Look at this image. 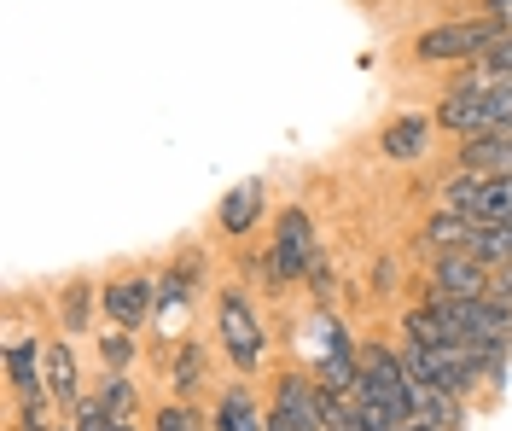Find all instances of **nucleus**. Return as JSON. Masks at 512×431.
<instances>
[{
  "label": "nucleus",
  "mask_w": 512,
  "mask_h": 431,
  "mask_svg": "<svg viewBox=\"0 0 512 431\" xmlns=\"http://www.w3.org/2000/svg\"><path fill=\"white\" fill-rule=\"evenodd\" d=\"M512 24H501V18H460V24H437V30H425L414 41V59L419 65H472V59H483L501 35H507Z\"/></svg>",
  "instance_id": "f257e3e1"
},
{
  "label": "nucleus",
  "mask_w": 512,
  "mask_h": 431,
  "mask_svg": "<svg viewBox=\"0 0 512 431\" xmlns=\"http://www.w3.org/2000/svg\"><path fill=\"white\" fill-rule=\"evenodd\" d=\"M437 129L466 134V140L512 129V82L507 88H489V94H443V105H437Z\"/></svg>",
  "instance_id": "f03ea898"
},
{
  "label": "nucleus",
  "mask_w": 512,
  "mask_h": 431,
  "mask_svg": "<svg viewBox=\"0 0 512 431\" xmlns=\"http://www.w3.org/2000/svg\"><path fill=\"white\" fill-rule=\"evenodd\" d=\"M431 309L448 315L460 338H483V344H512V303L507 298H437L431 292Z\"/></svg>",
  "instance_id": "7ed1b4c3"
},
{
  "label": "nucleus",
  "mask_w": 512,
  "mask_h": 431,
  "mask_svg": "<svg viewBox=\"0 0 512 431\" xmlns=\"http://www.w3.org/2000/svg\"><path fill=\"white\" fill-rule=\"evenodd\" d=\"M274 268H280V286H286V280H309L315 268H326V257H320V239H315V222H309L297 204H291V210H280Z\"/></svg>",
  "instance_id": "20e7f679"
},
{
  "label": "nucleus",
  "mask_w": 512,
  "mask_h": 431,
  "mask_svg": "<svg viewBox=\"0 0 512 431\" xmlns=\"http://www.w3.org/2000/svg\"><path fill=\"white\" fill-rule=\"evenodd\" d=\"M216 327H222L227 362L239 367V373H256V367H262V327H256L251 303L239 298V292H227V298L216 303Z\"/></svg>",
  "instance_id": "39448f33"
},
{
  "label": "nucleus",
  "mask_w": 512,
  "mask_h": 431,
  "mask_svg": "<svg viewBox=\"0 0 512 431\" xmlns=\"http://www.w3.org/2000/svg\"><path fill=\"white\" fill-rule=\"evenodd\" d=\"M489 280H495V268L478 263L472 251H443L431 263V292L437 298H489Z\"/></svg>",
  "instance_id": "423d86ee"
},
{
  "label": "nucleus",
  "mask_w": 512,
  "mask_h": 431,
  "mask_svg": "<svg viewBox=\"0 0 512 431\" xmlns=\"http://www.w3.org/2000/svg\"><path fill=\"white\" fill-rule=\"evenodd\" d=\"M105 315H111V327H146V315H152V280L146 274H117V280H105Z\"/></svg>",
  "instance_id": "0eeeda50"
},
{
  "label": "nucleus",
  "mask_w": 512,
  "mask_h": 431,
  "mask_svg": "<svg viewBox=\"0 0 512 431\" xmlns=\"http://www.w3.org/2000/svg\"><path fill=\"white\" fill-rule=\"evenodd\" d=\"M431 129H437V117L408 111V117H396V123L379 129V152L390 164H414V158H425V146H431Z\"/></svg>",
  "instance_id": "6e6552de"
},
{
  "label": "nucleus",
  "mask_w": 512,
  "mask_h": 431,
  "mask_svg": "<svg viewBox=\"0 0 512 431\" xmlns=\"http://www.w3.org/2000/svg\"><path fill=\"white\" fill-rule=\"evenodd\" d=\"M408 402H414V420H425V426H437V431H460L466 426L460 397L443 391V385H431V379H419V373H408Z\"/></svg>",
  "instance_id": "1a4fd4ad"
},
{
  "label": "nucleus",
  "mask_w": 512,
  "mask_h": 431,
  "mask_svg": "<svg viewBox=\"0 0 512 431\" xmlns=\"http://www.w3.org/2000/svg\"><path fill=\"white\" fill-rule=\"evenodd\" d=\"M460 169H472V175H512V129L466 140L460 146Z\"/></svg>",
  "instance_id": "9d476101"
},
{
  "label": "nucleus",
  "mask_w": 512,
  "mask_h": 431,
  "mask_svg": "<svg viewBox=\"0 0 512 431\" xmlns=\"http://www.w3.org/2000/svg\"><path fill=\"white\" fill-rule=\"evenodd\" d=\"M41 362H47L41 338H18V332H12V344H6V385H12V397L41 391Z\"/></svg>",
  "instance_id": "9b49d317"
},
{
  "label": "nucleus",
  "mask_w": 512,
  "mask_h": 431,
  "mask_svg": "<svg viewBox=\"0 0 512 431\" xmlns=\"http://www.w3.org/2000/svg\"><path fill=\"white\" fill-rule=\"evenodd\" d=\"M419 239H425V251H437V257H443V251H472L478 222H472V216H460V210H437V216L425 222Z\"/></svg>",
  "instance_id": "f8f14e48"
},
{
  "label": "nucleus",
  "mask_w": 512,
  "mask_h": 431,
  "mask_svg": "<svg viewBox=\"0 0 512 431\" xmlns=\"http://www.w3.org/2000/svg\"><path fill=\"white\" fill-rule=\"evenodd\" d=\"M47 391L59 402H82V367H76V356H70V344H47Z\"/></svg>",
  "instance_id": "ddd939ff"
},
{
  "label": "nucleus",
  "mask_w": 512,
  "mask_h": 431,
  "mask_svg": "<svg viewBox=\"0 0 512 431\" xmlns=\"http://www.w3.org/2000/svg\"><path fill=\"white\" fill-rule=\"evenodd\" d=\"M262 216V181H239L222 199V233H251Z\"/></svg>",
  "instance_id": "4468645a"
},
{
  "label": "nucleus",
  "mask_w": 512,
  "mask_h": 431,
  "mask_svg": "<svg viewBox=\"0 0 512 431\" xmlns=\"http://www.w3.org/2000/svg\"><path fill=\"white\" fill-rule=\"evenodd\" d=\"M216 431H268V414H256L251 391L233 385V391H222V402H216Z\"/></svg>",
  "instance_id": "2eb2a0df"
},
{
  "label": "nucleus",
  "mask_w": 512,
  "mask_h": 431,
  "mask_svg": "<svg viewBox=\"0 0 512 431\" xmlns=\"http://www.w3.org/2000/svg\"><path fill=\"white\" fill-rule=\"evenodd\" d=\"M472 257H478V263H489V268L512 263V222H483L478 239H472Z\"/></svg>",
  "instance_id": "dca6fc26"
},
{
  "label": "nucleus",
  "mask_w": 512,
  "mask_h": 431,
  "mask_svg": "<svg viewBox=\"0 0 512 431\" xmlns=\"http://www.w3.org/2000/svg\"><path fill=\"white\" fill-rule=\"evenodd\" d=\"M88 315H94V286L88 280H70L59 298V327L64 332H88Z\"/></svg>",
  "instance_id": "f3484780"
},
{
  "label": "nucleus",
  "mask_w": 512,
  "mask_h": 431,
  "mask_svg": "<svg viewBox=\"0 0 512 431\" xmlns=\"http://www.w3.org/2000/svg\"><path fill=\"white\" fill-rule=\"evenodd\" d=\"M99 402L111 408V420H134V408H140V391L128 385L123 373H111V379H105V391H99Z\"/></svg>",
  "instance_id": "a211bd4d"
},
{
  "label": "nucleus",
  "mask_w": 512,
  "mask_h": 431,
  "mask_svg": "<svg viewBox=\"0 0 512 431\" xmlns=\"http://www.w3.org/2000/svg\"><path fill=\"white\" fill-rule=\"evenodd\" d=\"M99 356H105V367H111V373H128V362H134V332L111 327L105 338H99Z\"/></svg>",
  "instance_id": "6ab92c4d"
},
{
  "label": "nucleus",
  "mask_w": 512,
  "mask_h": 431,
  "mask_svg": "<svg viewBox=\"0 0 512 431\" xmlns=\"http://www.w3.org/2000/svg\"><path fill=\"white\" fill-rule=\"evenodd\" d=\"M70 420H76L70 431H111V408L99 397H82V402H70Z\"/></svg>",
  "instance_id": "aec40b11"
},
{
  "label": "nucleus",
  "mask_w": 512,
  "mask_h": 431,
  "mask_svg": "<svg viewBox=\"0 0 512 431\" xmlns=\"http://www.w3.org/2000/svg\"><path fill=\"white\" fill-rule=\"evenodd\" d=\"M24 402V414H18V431H53V408H47V391H30Z\"/></svg>",
  "instance_id": "412c9836"
},
{
  "label": "nucleus",
  "mask_w": 512,
  "mask_h": 431,
  "mask_svg": "<svg viewBox=\"0 0 512 431\" xmlns=\"http://www.w3.org/2000/svg\"><path fill=\"white\" fill-rule=\"evenodd\" d=\"M198 379H204V373H198V350H192V344H181V356H175V367H169V385L187 397Z\"/></svg>",
  "instance_id": "4be33fe9"
},
{
  "label": "nucleus",
  "mask_w": 512,
  "mask_h": 431,
  "mask_svg": "<svg viewBox=\"0 0 512 431\" xmlns=\"http://www.w3.org/2000/svg\"><path fill=\"white\" fill-rule=\"evenodd\" d=\"M158 431H204V426H198V414H192L187 402H169L158 414Z\"/></svg>",
  "instance_id": "5701e85b"
},
{
  "label": "nucleus",
  "mask_w": 512,
  "mask_h": 431,
  "mask_svg": "<svg viewBox=\"0 0 512 431\" xmlns=\"http://www.w3.org/2000/svg\"><path fill=\"white\" fill-rule=\"evenodd\" d=\"M489 292L512 303V263H501V268H495V280H489Z\"/></svg>",
  "instance_id": "b1692460"
},
{
  "label": "nucleus",
  "mask_w": 512,
  "mask_h": 431,
  "mask_svg": "<svg viewBox=\"0 0 512 431\" xmlns=\"http://www.w3.org/2000/svg\"><path fill=\"white\" fill-rule=\"evenodd\" d=\"M396 431H437V426H425V420H408V426H396Z\"/></svg>",
  "instance_id": "393cba45"
},
{
  "label": "nucleus",
  "mask_w": 512,
  "mask_h": 431,
  "mask_svg": "<svg viewBox=\"0 0 512 431\" xmlns=\"http://www.w3.org/2000/svg\"><path fill=\"white\" fill-rule=\"evenodd\" d=\"M111 431H134V426H128V420H111Z\"/></svg>",
  "instance_id": "a878e982"
}]
</instances>
